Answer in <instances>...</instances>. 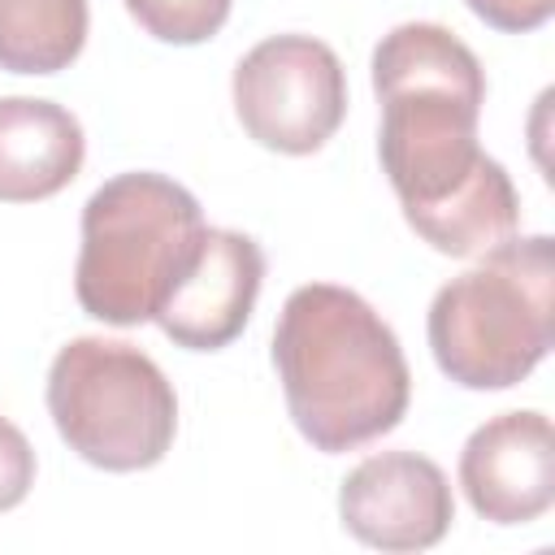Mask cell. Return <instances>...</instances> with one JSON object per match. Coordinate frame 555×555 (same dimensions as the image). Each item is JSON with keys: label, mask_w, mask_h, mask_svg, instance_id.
Masks as SVG:
<instances>
[{"label": "cell", "mask_w": 555, "mask_h": 555, "mask_svg": "<svg viewBox=\"0 0 555 555\" xmlns=\"http://www.w3.org/2000/svg\"><path fill=\"white\" fill-rule=\"evenodd\" d=\"M273 364L295 429L325 455L390 434L412 399L395 330L347 286L308 282L286 295Z\"/></svg>", "instance_id": "cell-2"}, {"label": "cell", "mask_w": 555, "mask_h": 555, "mask_svg": "<svg viewBox=\"0 0 555 555\" xmlns=\"http://www.w3.org/2000/svg\"><path fill=\"white\" fill-rule=\"evenodd\" d=\"M48 412L69 451L104 473L160 464L178 434V395L160 364L113 338H74L56 351Z\"/></svg>", "instance_id": "cell-5"}, {"label": "cell", "mask_w": 555, "mask_h": 555, "mask_svg": "<svg viewBox=\"0 0 555 555\" xmlns=\"http://www.w3.org/2000/svg\"><path fill=\"white\" fill-rule=\"evenodd\" d=\"M338 516L351 538L377 551H429L455 520L447 473L416 451L360 460L338 490Z\"/></svg>", "instance_id": "cell-7"}, {"label": "cell", "mask_w": 555, "mask_h": 555, "mask_svg": "<svg viewBox=\"0 0 555 555\" xmlns=\"http://www.w3.org/2000/svg\"><path fill=\"white\" fill-rule=\"evenodd\" d=\"M234 113L260 147L308 156L347 117V69L312 35L260 39L234 65Z\"/></svg>", "instance_id": "cell-6"}, {"label": "cell", "mask_w": 555, "mask_h": 555, "mask_svg": "<svg viewBox=\"0 0 555 555\" xmlns=\"http://www.w3.org/2000/svg\"><path fill=\"white\" fill-rule=\"evenodd\" d=\"M208 225L199 199L165 173H117L82 204L74 295L104 325L156 321L186 278Z\"/></svg>", "instance_id": "cell-3"}, {"label": "cell", "mask_w": 555, "mask_h": 555, "mask_svg": "<svg viewBox=\"0 0 555 555\" xmlns=\"http://www.w3.org/2000/svg\"><path fill=\"white\" fill-rule=\"evenodd\" d=\"M35 486V451L26 442V434L0 416V512L17 507Z\"/></svg>", "instance_id": "cell-13"}, {"label": "cell", "mask_w": 555, "mask_h": 555, "mask_svg": "<svg viewBox=\"0 0 555 555\" xmlns=\"http://www.w3.org/2000/svg\"><path fill=\"white\" fill-rule=\"evenodd\" d=\"M486 26L494 30H507V35H525V30H538L551 13H555V0H464Z\"/></svg>", "instance_id": "cell-14"}, {"label": "cell", "mask_w": 555, "mask_h": 555, "mask_svg": "<svg viewBox=\"0 0 555 555\" xmlns=\"http://www.w3.org/2000/svg\"><path fill=\"white\" fill-rule=\"evenodd\" d=\"M87 156L82 126L69 108L35 95L0 100V199L35 204L65 191Z\"/></svg>", "instance_id": "cell-10"}, {"label": "cell", "mask_w": 555, "mask_h": 555, "mask_svg": "<svg viewBox=\"0 0 555 555\" xmlns=\"http://www.w3.org/2000/svg\"><path fill=\"white\" fill-rule=\"evenodd\" d=\"M382 104L377 152L408 225L442 256L468 260L516 234L520 199L481 152V61L438 22H403L373 48Z\"/></svg>", "instance_id": "cell-1"}, {"label": "cell", "mask_w": 555, "mask_h": 555, "mask_svg": "<svg viewBox=\"0 0 555 555\" xmlns=\"http://www.w3.org/2000/svg\"><path fill=\"white\" fill-rule=\"evenodd\" d=\"M264 282V251L238 230H208L195 264L160 304L156 325L186 351H221L251 321Z\"/></svg>", "instance_id": "cell-9"}, {"label": "cell", "mask_w": 555, "mask_h": 555, "mask_svg": "<svg viewBox=\"0 0 555 555\" xmlns=\"http://www.w3.org/2000/svg\"><path fill=\"white\" fill-rule=\"evenodd\" d=\"M87 43V0H0V69L56 74Z\"/></svg>", "instance_id": "cell-11"}, {"label": "cell", "mask_w": 555, "mask_h": 555, "mask_svg": "<svg viewBox=\"0 0 555 555\" xmlns=\"http://www.w3.org/2000/svg\"><path fill=\"white\" fill-rule=\"evenodd\" d=\"M234 0H126L130 17L160 43H204L212 39Z\"/></svg>", "instance_id": "cell-12"}, {"label": "cell", "mask_w": 555, "mask_h": 555, "mask_svg": "<svg viewBox=\"0 0 555 555\" xmlns=\"http://www.w3.org/2000/svg\"><path fill=\"white\" fill-rule=\"evenodd\" d=\"M555 343V247L546 234L503 238L473 269L438 286L429 351L468 390L525 382Z\"/></svg>", "instance_id": "cell-4"}, {"label": "cell", "mask_w": 555, "mask_h": 555, "mask_svg": "<svg viewBox=\"0 0 555 555\" xmlns=\"http://www.w3.org/2000/svg\"><path fill=\"white\" fill-rule=\"evenodd\" d=\"M460 486L477 516L529 525L555 499V434L542 412H499L460 451Z\"/></svg>", "instance_id": "cell-8"}]
</instances>
